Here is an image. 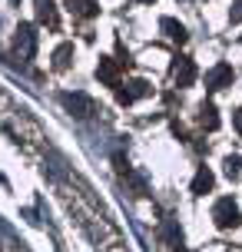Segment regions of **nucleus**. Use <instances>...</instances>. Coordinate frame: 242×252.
<instances>
[{
  "label": "nucleus",
  "mask_w": 242,
  "mask_h": 252,
  "mask_svg": "<svg viewBox=\"0 0 242 252\" xmlns=\"http://www.w3.org/2000/svg\"><path fill=\"white\" fill-rule=\"evenodd\" d=\"M13 50L24 63H30L37 57V27L33 24H20L17 27V37H13Z\"/></svg>",
  "instance_id": "nucleus-1"
},
{
  "label": "nucleus",
  "mask_w": 242,
  "mask_h": 252,
  "mask_svg": "<svg viewBox=\"0 0 242 252\" xmlns=\"http://www.w3.org/2000/svg\"><path fill=\"white\" fill-rule=\"evenodd\" d=\"M60 103H63L73 116H80V120L93 116V100H90L87 93H60Z\"/></svg>",
  "instance_id": "nucleus-2"
},
{
  "label": "nucleus",
  "mask_w": 242,
  "mask_h": 252,
  "mask_svg": "<svg viewBox=\"0 0 242 252\" xmlns=\"http://www.w3.org/2000/svg\"><path fill=\"white\" fill-rule=\"evenodd\" d=\"M212 219H216L219 229H232L239 226V209H236V202L232 199H219L216 209H212Z\"/></svg>",
  "instance_id": "nucleus-3"
},
{
  "label": "nucleus",
  "mask_w": 242,
  "mask_h": 252,
  "mask_svg": "<svg viewBox=\"0 0 242 252\" xmlns=\"http://www.w3.org/2000/svg\"><path fill=\"white\" fill-rule=\"evenodd\" d=\"M232 80H236L232 66H229V63H219L216 70H209V73H206V90H209V93H216V90L229 87Z\"/></svg>",
  "instance_id": "nucleus-4"
},
{
  "label": "nucleus",
  "mask_w": 242,
  "mask_h": 252,
  "mask_svg": "<svg viewBox=\"0 0 242 252\" xmlns=\"http://www.w3.org/2000/svg\"><path fill=\"white\" fill-rule=\"evenodd\" d=\"M173 76H176V87H192L196 83V63L189 57H179L173 66Z\"/></svg>",
  "instance_id": "nucleus-5"
},
{
  "label": "nucleus",
  "mask_w": 242,
  "mask_h": 252,
  "mask_svg": "<svg viewBox=\"0 0 242 252\" xmlns=\"http://www.w3.org/2000/svg\"><path fill=\"white\" fill-rule=\"evenodd\" d=\"M96 76H100L103 83H110V87H116V83H120V66H116V60H113V57H100Z\"/></svg>",
  "instance_id": "nucleus-6"
},
{
  "label": "nucleus",
  "mask_w": 242,
  "mask_h": 252,
  "mask_svg": "<svg viewBox=\"0 0 242 252\" xmlns=\"http://www.w3.org/2000/svg\"><path fill=\"white\" fill-rule=\"evenodd\" d=\"M37 3V17H40V24H47V27H60V20H57V7H53V0H33Z\"/></svg>",
  "instance_id": "nucleus-7"
},
{
  "label": "nucleus",
  "mask_w": 242,
  "mask_h": 252,
  "mask_svg": "<svg viewBox=\"0 0 242 252\" xmlns=\"http://www.w3.org/2000/svg\"><path fill=\"white\" fill-rule=\"evenodd\" d=\"M159 27H163L166 37L176 40V43H186V37H189V33H186V27L179 24V20H173V17H163V20H159Z\"/></svg>",
  "instance_id": "nucleus-8"
},
{
  "label": "nucleus",
  "mask_w": 242,
  "mask_h": 252,
  "mask_svg": "<svg viewBox=\"0 0 242 252\" xmlns=\"http://www.w3.org/2000/svg\"><path fill=\"white\" fill-rule=\"evenodd\" d=\"M146 93H150V83L146 80H133L129 90H120L116 96H120V103H133V100H140V96H146Z\"/></svg>",
  "instance_id": "nucleus-9"
},
{
  "label": "nucleus",
  "mask_w": 242,
  "mask_h": 252,
  "mask_svg": "<svg viewBox=\"0 0 242 252\" xmlns=\"http://www.w3.org/2000/svg\"><path fill=\"white\" fill-rule=\"evenodd\" d=\"M66 10L73 13V17H96L100 7H96L93 0H66Z\"/></svg>",
  "instance_id": "nucleus-10"
},
{
  "label": "nucleus",
  "mask_w": 242,
  "mask_h": 252,
  "mask_svg": "<svg viewBox=\"0 0 242 252\" xmlns=\"http://www.w3.org/2000/svg\"><path fill=\"white\" fill-rule=\"evenodd\" d=\"M212 183H216V176H212V169H199V173H196V179H192V192H196V196H206V192H209V189H212Z\"/></svg>",
  "instance_id": "nucleus-11"
},
{
  "label": "nucleus",
  "mask_w": 242,
  "mask_h": 252,
  "mask_svg": "<svg viewBox=\"0 0 242 252\" xmlns=\"http://www.w3.org/2000/svg\"><path fill=\"white\" fill-rule=\"evenodd\" d=\"M70 57H73V43L57 47V53H53V70H66L70 66Z\"/></svg>",
  "instance_id": "nucleus-12"
},
{
  "label": "nucleus",
  "mask_w": 242,
  "mask_h": 252,
  "mask_svg": "<svg viewBox=\"0 0 242 252\" xmlns=\"http://www.w3.org/2000/svg\"><path fill=\"white\" fill-rule=\"evenodd\" d=\"M199 123H203L206 129H216L219 126V116H216V106H212V103H203V106H199Z\"/></svg>",
  "instance_id": "nucleus-13"
},
{
  "label": "nucleus",
  "mask_w": 242,
  "mask_h": 252,
  "mask_svg": "<svg viewBox=\"0 0 242 252\" xmlns=\"http://www.w3.org/2000/svg\"><path fill=\"white\" fill-rule=\"evenodd\" d=\"M163 239L169 242V246H179V242H182V229H179L176 222H166V229H163Z\"/></svg>",
  "instance_id": "nucleus-14"
},
{
  "label": "nucleus",
  "mask_w": 242,
  "mask_h": 252,
  "mask_svg": "<svg viewBox=\"0 0 242 252\" xmlns=\"http://www.w3.org/2000/svg\"><path fill=\"white\" fill-rule=\"evenodd\" d=\"M226 173H229V176H239V173H242V159L229 156V159H226Z\"/></svg>",
  "instance_id": "nucleus-15"
},
{
  "label": "nucleus",
  "mask_w": 242,
  "mask_h": 252,
  "mask_svg": "<svg viewBox=\"0 0 242 252\" xmlns=\"http://www.w3.org/2000/svg\"><path fill=\"white\" fill-rule=\"evenodd\" d=\"M229 20H232V24H242V0H236V3H232Z\"/></svg>",
  "instance_id": "nucleus-16"
},
{
  "label": "nucleus",
  "mask_w": 242,
  "mask_h": 252,
  "mask_svg": "<svg viewBox=\"0 0 242 252\" xmlns=\"http://www.w3.org/2000/svg\"><path fill=\"white\" fill-rule=\"evenodd\" d=\"M232 123H236V129L242 133V110H236V113H232Z\"/></svg>",
  "instance_id": "nucleus-17"
},
{
  "label": "nucleus",
  "mask_w": 242,
  "mask_h": 252,
  "mask_svg": "<svg viewBox=\"0 0 242 252\" xmlns=\"http://www.w3.org/2000/svg\"><path fill=\"white\" fill-rule=\"evenodd\" d=\"M179 252H189V249H179Z\"/></svg>",
  "instance_id": "nucleus-18"
}]
</instances>
